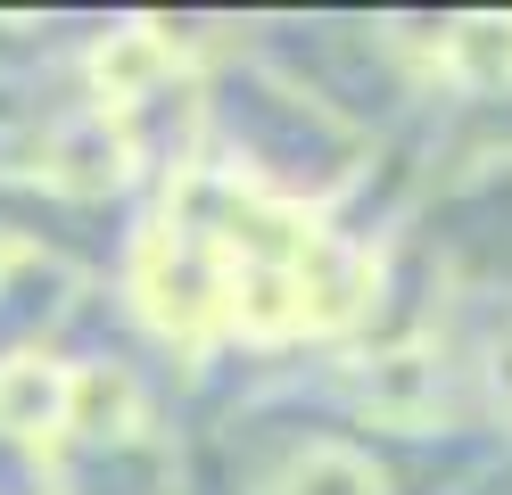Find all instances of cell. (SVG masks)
Segmentation results:
<instances>
[{
    "instance_id": "6da1fadb",
    "label": "cell",
    "mask_w": 512,
    "mask_h": 495,
    "mask_svg": "<svg viewBox=\"0 0 512 495\" xmlns=\"http://www.w3.org/2000/svg\"><path fill=\"white\" fill-rule=\"evenodd\" d=\"M298 487H314V495H372V479H364V471H356L347 454H314Z\"/></svg>"
}]
</instances>
